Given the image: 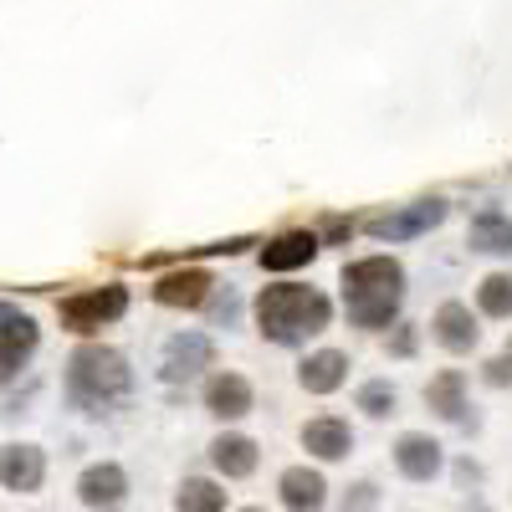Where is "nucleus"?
<instances>
[{
	"label": "nucleus",
	"mask_w": 512,
	"mask_h": 512,
	"mask_svg": "<svg viewBox=\"0 0 512 512\" xmlns=\"http://www.w3.org/2000/svg\"><path fill=\"white\" fill-rule=\"evenodd\" d=\"M256 333L277 349H297L308 338L328 333L333 323V303L318 292V287H303V282H277V287H262L256 292Z\"/></svg>",
	"instance_id": "nucleus-1"
},
{
	"label": "nucleus",
	"mask_w": 512,
	"mask_h": 512,
	"mask_svg": "<svg viewBox=\"0 0 512 512\" xmlns=\"http://www.w3.org/2000/svg\"><path fill=\"white\" fill-rule=\"evenodd\" d=\"M400 303H405V267L395 256L374 251V256H359V262L344 267V308H349L354 328H364V333L395 328Z\"/></svg>",
	"instance_id": "nucleus-2"
},
{
	"label": "nucleus",
	"mask_w": 512,
	"mask_h": 512,
	"mask_svg": "<svg viewBox=\"0 0 512 512\" xmlns=\"http://www.w3.org/2000/svg\"><path fill=\"white\" fill-rule=\"evenodd\" d=\"M128 384H134V369H128V359L108 344H82L72 359H67V395L72 405L82 410H108L128 395Z\"/></svg>",
	"instance_id": "nucleus-3"
},
{
	"label": "nucleus",
	"mask_w": 512,
	"mask_h": 512,
	"mask_svg": "<svg viewBox=\"0 0 512 512\" xmlns=\"http://www.w3.org/2000/svg\"><path fill=\"white\" fill-rule=\"evenodd\" d=\"M123 313H128V292L113 287V282L108 287H88V292H72V297H62V308H57L67 333H98V328L118 323Z\"/></svg>",
	"instance_id": "nucleus-4"
},
{
	"label": "nucleus",
	"mask_w": 512,
	"mask_h": 512,
	"mask_svg": "<svg viewBox=\"0 0 512 512\" xmlns=\"http://www.w3.org/2000/svg\"><path fill=\"white\" fill-rule=\"evenodd\" d=\"M200 400H205V415L210 420H246L251 410H256V390H251V379L246 374H236V369H216L205 379V390H200Z\"/></svg>",
	"instance_id": "nucleus-5"
},
{
	"label": "nucleus",
	"mask_w": 512,
	"mask_h": 512,
	"mask_svg": "<svg viewBox=\"0 0 512 512\" xmlns=\"http://www.w3.org/2000/svg\"><path fill=\"white\" fill-rule=\"evenodd\" d=\"M446 221V200H415V205H400V210H384V216H369L364 231L379 236V241H410L420 231H431Z\"/></svg>",
	"instance_id": "nucleus-6"
},
{
	"label": "nucleus",
	"mask_w": 512,
	"mask_h": 512,
	"mask_svg": "<svg viewBox=\"0 0 512 512\" xmlns=\"http://www.w3.org/2000/svg\"><path fill=\"white\" fill-rule=\"evenodd\" d=\"M395 472L405 482H436L446 472V446L431 431H405L395 441Z\"/></svg>",
	"instance_id": "nucleus-7"
},
{
	"label": "nucleus",
	"mask_w": 512,
	"mask_h": 512,
	"mask_svg": "<svg viewBox=\"0 0 512 512\" xmlns=\"http://www.w3.org/2000/svg\"><path fill=\"white\" fill-rule=\"evenodd\" d=\"M210 297H216V277H210L205 267H175V272H164L159 282H154V303L159 308H185V313H195V308H205Z\"/></svg>",
	"instance_id": "nucleus-8"
},
{
	"label": "nucleus",
	"mask_w": 512,
	"mask_h": 512,
	"mask_svg": "<svg viewBox=\"0 0 512 512\" xmlns=\"http://www.w3.org/2000/svg\"><path fill=\"white\" fill-rule=\"evenodd\" d=\"M328 497H333V487H328V477L318 472V466H308V461L282 466V477H277V502H282L287 512H323Z\"/></svg>",
	"instance_id": "nucleus-9"
},
{
	"label": "nucleus",
	"mask_w": 512,
	"mask_h": 512,
	"mask_svg": "<svg viewBox=\"0 0 512 512\" xmlns=\"http://www.w3.org/2000/svg\"><path fill=\"white\" fill-rule=\"evenodd\" d=\"M205 456H210L221 482H246V477H256V466H262V446H256L251 436H241V431H221L205 446Z\"/></svg>",
	"instance_id": "nucleus-10"
},
{
	"label": "nucleus",
	"mask_w": 512,
	"mask_h": 512,
	"mask_svg": "<svg viewBox=\"0 0 512 512\" xmlns=\"http://www.w3.org/2000/svg\"><path fill=\"white\" fill-rule=\"evenodd\" d=\"M297 441H303V451L313 456V461H344L349 451H354V425L344 420V415H313V420H303V431H297Z\"/></svg>",
	"instance_id": "nucleus-11"
},
{
	"label": "nucleus",
	"mask_w": 512,
	"mask_h": 512,
	"mask_svg": "<svg viewBox=\"0 0 512 512\" xmlns=\"http://www.w3.org/2000/svg\"><path fill=\"white\" fill-rule=\"evenodd\" d=\"M128 497V472L118 461H93L88 472L77 477V502L93 507V512H118Z\"/></svg>",
	"instance_id": "nucleus-12"
},
{
	"label": "nucleus",
	"mask_w": 512,
	"mask_h": 512,
	"mask_svg": "<svg viewBox=\"0 0 512 512\" xmlns=\"http://www.w3.org/2000/svg\"><path fill=\"white\" fill-rule=\"evenodd\" d=\"M41 482H47V451L41 446H26V441H16V446H6L0 451V487L6 492H41Z\"/></svg>",
	"instance_id": "nucleus-13"
},
{
	"label": "nucleus",
	"mask_w": 512,
	"mask_h": 512,
	"mask_svg": "<svg viewBox=\"0 0 512 512\" xmlns=\"http://www.w3.org/2000/svg\"><path fill=\"white\" fill-rule=\"evenodd\" d=\"M431 338L446 349V354H472L482 344V328H477V313L466 303H441L436 318H431Z\"/></svg>",
	"instance_id": "nucleus-14"
},
{
	"label": "nucleus",
	"mask_w": 512,
	"mask_h": 512,
	"mask_svg": "<svg viewBox=\"0 0 512 512\" xmlns=\"http://www.w3.org/2000/svg\"><path fill=\"white\" fill-rule=\"evenodd\" d=\"M349 354L344 349H313L303 364H297V384H303L308 395H338L349 384Z\"/></svg>",
	"instance_id": "nucleus-15"
},
{
	"label": "nucleus",
	"mask_w": 512,
	"mask_h": 512,
	"mask_svg": "<svg viewBox=\"0 0 512 512\" xmlns=\"http://www.w3.org/2000/svg\"><path fill=\"white\" fill-rule=\"evenodd\" d=\"M425 410H431L436 420H446V425H466V410H472V400H466V374L441 369V374L425 379Z\"/></svg>",
	"instance_id": "nucleus-16"
},
{
	"label": "nucleus",
	"mask_w": 512,
	"mask_h": 512,
	"mask_svg": "<svg viewBox=\"0 0 512 512\" xmlns=\"http://www.w3.org/2000/svg\"><path fill=\"white\" fill-rule=\"evenodd\" d=\"M318 251H323L318 231H282V236H272L262 246V267L267 272H297V267H308Z\"/></svg>",
	"instance_id": "nucleus-17"
},
{
	"label": "nucleus",
	"mask_w": 512,
	"mask_h": 512,
	"mask_svg": "<svg viewBox=\"0 0 512 512\" xmlns=\"http://www.w3.org/2000/svg\"><path fill=\"white\" fill-rule=\"evenodd\" d=\"M36 344H41V328L16 308H0V369L26 364L36 354Z\"/></svg>",
	"instance_id": "nucleus-18"
},
{
	"label": "nucleus",
	"mask_w": 512,
	"mask_h": 512,
	"mask_svg": "<svg viewBox=\"0 0 512 512\" xmlns=\"http://www.w3.org/2000/svg\"><path fill=\"white\" fill-rule=\"evenodd\" d=\"M200 369H216V344L205 333H180L169 344V359H164V374L169 379H195Z\"/></svg>",
	"instance_id": "nucleus-19"
},
{
	"label": "nucleus",
	"mask_w": 512,
	"mask_h": 512,
	"mask_svg": "<svg viewBox=\"0 0 512 512\" xmlns=\"http://www.w3.org/2000/svg\"><path fill=\"white\" fill-rule=\"evenodd\" d=\"M466 246L482 251V256H507L512 251V216H502V210H482V216H472V226H466Z\"/></svg>",
	"instance_id": "nucleus-20"
},
{
	"label": "nucleus",
	"mask_w": 512,
	"mask_h": 512,
	"mask_svg": "<svg viewBox=\"0 0 512 512\" xmlns=\"http://www.w3.org/2000/svg\"><path fill=\"white\" fill-rule=\"evenodd\" d=\"M231 492L221 477H185L175 487V512H226Z\"/></svg>",
	"instance_id": "nucleus-21"
},
{
	"label": "nucleus",
	"mask_w": 512,
	"mask_h": 512,
	"mask_svg": "<svg viewBox=\"0 0 512 512\" xmlns=\"http://www.w3.org/2000/svg\"><path fill=\"white\" fill-rule=\"evenodd\" d=\"M477 313L507 323L512 318V272H487L477 282Z\"/></svg>",
	"instance_id": "nucleus-22"
},
{
	"label": "nucleus",
	"mask_w": 512,
	"mask_h": 512,
	"mask_svg": "<svg viewBox=\"0 0 512 512\" xmlns=\"http://www.w3.org/2000/svg\"><path fill=\"white\" fill-rule=\"evenodd\" d=\"M354 405H359L369 420H390V415H395V405H400V390H395L390 379H369V384H359Z\"/></svg>",
	"instance_id": "nucleus-23"
},
{
	"label": "nucleus",
	"mask_w": 512,
	"mask_h": 512,
	"mask_svg": "<svg viewBox=\"0 0 512 512\" xmlns=\"http://www.w3.org/2000/svg\"><path fill=\"white\" fill-rule=\"evenodd\" d=\"M374 507H379V487L374 482H354L344 492V512H374Z\"/></svg>",
	"instance_id": "nucleus-24"
},
{
	"label": "nucleus",
	"mask_w": 512,
	"mask_h": 512,
	"mask_svg": "<svg viewBox=\"0 0 512 512\" xmlns=\"http://www.w3.org/2000/svg\"><path fill=\"white\" fill-rule=\"evenodd\" d=\"M482 384H492V390H512V359H507V354L487 359V364H482Z\"/></svg>",
	"instance_id": "nucleus-25"
},
{
	"label": "nucleus",
	"mask_w": 512,
	"mask_h": 512,
	"mask_svg": "<svg viewBox=\"0 0 512 512\" xmlns=\"http://www.w3.org/2000/svg\"><path fill=\"white\" fill-rule=\"evenodd\" d=\"M384 349H390L395 359H410V354H415V328H410V323H395L390 338H384Z\"/></svg>",
	"instance_id": "nucleus-26"
},
{
	"label": "nucleus",
	"mask_w": 512,
	"mask_h": 512,
	"mask_svg": "<svg viewBox=\"0 0 512 512\" xmlns=\"http://www.w3.org/2000/svg\"><path fill=\"white\" fill-rule=\"evenodd\" d=\"M236 512H267V507H236Z\"/></svg>",
	"instance_id": "nucleus-27"
},
{
	"label": "nucleus",
	"mask_w": 512,
	"mask_h": 512,
	"mask_svg": "<svg viewBox=\"0 0 512 512\" xmlns=\"http://www.w3.org/2000/svg\"><path fill=\"white\" fill-rule=\"evenodd\" d=\"M502 354H507V359H512V338H507V349H502Z\"/></svg>",
	"instance_id": "nucleus-28"
}]
</instances>
